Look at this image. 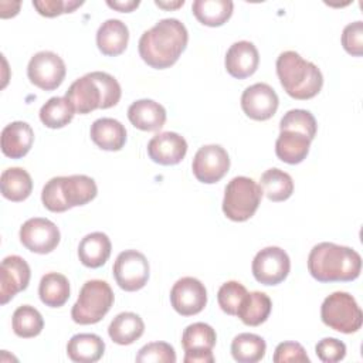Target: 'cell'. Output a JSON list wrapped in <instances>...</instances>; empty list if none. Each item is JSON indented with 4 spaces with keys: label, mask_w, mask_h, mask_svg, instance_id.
<instances>
[{
    "label": "cell",
    "mask_w": 363,
    "mask_h": 363,
    "mask_svg": "<svg viewBox=\"0 0 363 363\" xmlns=\"http://www.w3.org/2000/svg\"><path fill=\"white\" fill-rule=\"evenodd\" d=\"M189 41L186 26L177 18H162L139 38V55L152 68L172 67Z\"/></svg>",
    "instance_id": "1"
},
{
    "label": "cell",
    "mask_w": 363,
    "mask_h": 363,
    "mask_svg": "<svg viewBox=\"0 0 363 363\" xmlns=\"http://www.w3.org/2000/svg\"><path fill=\"white\" fill-rule=\"evenodd\" d=\"M308 271L319 282L354 281L362 271V257L350 247L323 241L311 250Z\"/></svg>",
    "instance_id": "2"
},
{
    "label": "cell",
    "mask_w": 363,
    "mask_h": 363,
    "mask_svg": "<svg viewBox=\"0 0 363 363\" xmlns=\"http://www.w3.org/2000/svg\"><path fill=\"white\" fill-rule=\"evenodd\" d=\"M122 95L116 78L104 71L88 72L75 79L65 92L77 113H89L95 109H108L115 106Z\"/></svg>",
    "instance_id": "3"
},
{
    "label": "cell",
    "mask_w": 363,
    "mask_h": 363,
    "mask_svg": "<svg viewBox=\"0 0 363 363\" xmlns=\"http://www.w3.org/2000/svg\"><path fill=\"white\" fill-rule=\"evenodd\" d=\"M277 75L284 91L294 99H311L323 85L320 69L303 60L296 51H284L277 58Z\"/></svg>",
    "instance_id": "4"
},
{
    "label": "cell",
    "mask_w": 363,
    "mask_h": 363,
    "mask_svg": "<svg viewBox=\"0 0 363 363\" xmlns=\"http://www.w3.org/2000/svg\"><path fill=\"white\" fill-rule=\"evenodd\" d=\"M98 187L92 177L85 174L57 176L50 179L41 191L44 207L52 213H64L84 206L96 197Z\"/></svg>",
    "instance_id": "5"
},
{
    "label": "cell",
    "mask_w": 363,
    "mask_h": 363,
    "mask_svg": "<svg viewBox=\"0 0 363 363\" xmlns=\"http://www.w3.org/2000/svg\"><path fill=\"white\" fill-rule=\"evenodd\" d=\"M113 301V291L106 281H86L79 291L77 302L72 305L71 318L79 325L98 323L109 312Z\"/></svg>",
    "instance_id": "6"
},
{
    "label": "cell",
    "mask_w": 363,
    "mask_h": 363,
    "mask_svg": "<svg viewBox=\"0 0 363 363\" xmlns=\"http://www.w3.org/2000/svg\"><path fill=\"white\" fill-rule=\"evenodd\" d=\"M262 194V189L257 182L245 176H237L224 189L223 213L231 221H247L255 214Z\"/></svg>",
    "instance_id": "7"
},
{
    "label": "cell",
    "mask_w": 363,
    "mask_h": 363,
    "mask_svg": "<svg viewBox=\"0 0 363 363\" xmlns=\"http://www.w3.org/2000/svg\"><path fill=\"white\" fill-rule=\"evenodd\" d=\"M322 322L340 333H354L362 328L363 313L356 299L347 292L328 295L320 306Z\"/></svg>",
    "instance_id": "8"
},
{
    "label": "cell",
    "mask_w": 363,
    "mask_h": 363,
    "mask_svg": "<svg viewBox=\"0 0 363 363\" xmlns=\"http://www.w3.org/2000/svg\"><path fill=\"white\" fill-rule=\"evenodd\" d=\"M112 271L121 289L135 292L147 284L150 267L147 258L142 252L136 250H125L116 257Z\"/></svg>",
    "instance_id": "9"
},
{
    "label": "cell",
    "mask_w": 363,
    "mask_h": 363,
    "mask_svg": "<svg viewBox=\"0 0 363 363\" xmlns=\"http://www.w3.org/2000/svg\"><path fill=\"white\" fill-rule=\"evenodd\" d=\"M67 74L64 60L52 51L35 52L27 65V75L31 84L43 91L57 89Z\"/></svg>",
    "instance_id": "10"
},
{
    "label": "cell",
    "mask_w": 363,
    "mask_h": 363,
    "mask_svg": "<svg viewBox=\"0 0 363 363\" xmlns=\"http://www.w3.org/2000/svg\"><path fill=\"white\" fill-rule=\"evenodd\" d=\"M252 275L262 285H278L289 274L291 259L288 254L275 245L258 251L252 259Z\"/></svg>",
    "instance_id": "11"
},
{
    "label": "cell",
    "mask_w": 363,
    "mask_h": 363,
    "mask_svg": "<svg viewBox=\"0 0 363 363\" xmlns=\"http://www.w3.org/2000/svg\"><path fill=\"white\" fill-rule=\"evenodd\" d=\"M216 330L204 323L196 322L189 325L182 335V346L184 349V363H213V347L216 345Z\"/></svg>",
    "instance_id": "12"
},
{
    "label": "cell",
    "mask_w": 363,
    "mask_h": 363,
    "mask_svg": "<svg viewBox=\"0 0 363 363\" xmlns=\"http://www.w3.org/2000/svg\"><path fill=\"white\" fill-rule=\"evenodd\" d=\"M230 169V156L220 145L201 146L191 163V170L196 179L206 184L220 182Z\"/></svg>",
    "instance_id": "13"
},
{
    "label": "cell",
    "mask_w": 363,
    "mask_h": 363,
    "mask_svg": "<svg viewBox=\"0 0 363 363\" xmlns=\"http://www.w3.org/2000/svg\"><path fill=\"white\" fill-rule=\"evenodd\" d=\"M58 227L48 218L33 217L20 227V241L31 252L48 254L60 244Z\"/></svg>",
    "instance_id": "14"
},
{
    "label": "cell",
    "mask_w": 363,
    "mask_h": 363,
    "mask_svg": "<svg viewBox=\"0 0 363 363\" xmlns=\"http://www.w3.org/2000/svg\"><path fill=\"white\" fill-rule=\"evenodd\" d=\"M170 303L182 316L197 315L207 305V289L197 278L183 277L170 289Z\"/></svg>",
    "instance_id": "15"
},
{
    "label": "cell",
    "mask_w": 363,
    "mask_h": 363,
    "mask_svg": "<svg viewBox=\"0 0 363 363\" xmlns=\"http://www.w3.org/2000/svg\"><path fill=\"white\" fill-rule=\"evenodd\" d=\"M279 99L272 86L265 82H257L247 86L241 95V108L244 113L254 121H267L278 109Z\"/></svg>",
    "instance_id": "16"
},
{
    "label": "cell",
    "mask_w": 363,
    "mask_h": 363,
    "mask_svg": "<svg viewBox=\"0 0 363 363\" xmlns=\"http://www.w3.org/2000/svg\"><path fill=\"white\" fill-rule=\"evenodd\" d=\"M31 277L27 261L18 255H9L0 265V303L6 305L28 286Z\"/></svg>",
    "instance_id": "17"
},
{
    "label": "cell",
    "mask_w": 363,
    "mask_h": 363,
    "mask_svg": "<svg viewBox=\"0 0 363 363\" xmlns=\"http://www.w3.org/2000/svg\"><path fill=\"white\" fill-rule=\"evenodd\" d=\"M187 153L186 139L176 132H162L155 135L147 143L149 157L159 164L173 166L180 163Z\"/></svg>",
    "instance_id": "18"
},
{
    "label": "cell",
    "mask_w": 363,
    "mask_h": 363,
    "mask_svg": "<svg viewBox=\"0 0 363 363\" xmlns=\"http://www.w3.org/2000/svg\"><path fill=\"white\" fill-rule=\"evenodd\" d=\"M225 69L227 72L237 78L244 79L251 77L259 64V54L257 47L251 41H237L227 50L225 54Z\"/></svg>",
    "instance_id": "19"
},
{
    "label": "cell",
    "mask_w": 363,
    "mask_h": 363,
    "mask_svg": "<svg viewBox=\"0 0 363 363\" xmlns=\"http://www.w3.org/2000/svg\"><path fill=\"white\" fill-rule=\"evenodd\" d=\"M34 142V132L27 122L16 121L1 130V152L10 159L24 157Z\"/></svg>",
    "instance_id": "20"
},
{
    "label": "cell",
    "mask_w": 363,
    "mask_h": 363,
    "mask_svg": "<svg viewBox=\"0 0 363 363\" xmlns=\"http://www.w3.org/2000/svg\"><path fill=\"white\" fill-rule=\"evenodd\" d=\"M128 119L140 130L156 132L166 122V109L153 99H138L128 108Z\"/></svg>",
    "instance_id": "21"
},
{
    "label": "cell",
    "mask_w": 363,
    "mask_h": 363,
    "mask_svg": "<svg viewBox=\"0 0 363 363\" xmlns=\"http://www.w3.org/2000/svg\"><path fill=\"white\" fill-rule=\"evenodd\" d=\"M129 41L126 24L118 18H108L96 31V45L104 55L116 57L122 54Z\"/></svg>",
    "instance_id": "22"
},
{
    "label": "cell",
    "mask_w": 363,
    "mask_h": 363,
    "mask_svg": "<svg viewBox=\"0 0 363 363\" xmlns=\"http://www.w3.org/2000/svg\"><path fill=\"white\" fill-rule=\"evenodd\" d=\"M89 135L98 147L109 152L121 150L126 142L125 126L113 118H99L94 121Z\"/></svg>",
    "instance_id": "23"
},
{
    "label": "cell",
    "mask_w": 363,
    "mask_h": 363,
    "mask_svg": "<svg viewBox=\"0 0 363 363\" xmlns=\"http://www.w3.org/2000/svg\"><path fill=\"white\" fill-rule=\"evenodd\" d=\"M112 251V244L109 237L102 231H95L86 234L78 245V258L82 265L88 268L102 267Z\"/></svg>",
    "instance_id": "24"
},
{
    "label": "cell",
    "mask_w": 363,
    "mask_h": 363,
    "mask_svg": "<svg viewBox=\"0 0 363 363\" xmlns=\"http://www.w3.org/2000/svg\"><path fill=\"white\" fill-rule=\"evenodd\" d=\"M105 352V342L95 333H77L67 343V354L77 363H95Z\"/></svg>",
    "instance_id": "25"
},
{
    "label": "cell",
    "mask_w": 363,
    "mask_h": 363,
    "mask_svg": "<svg viewBox=\"0 0 363 363\" xmlns=\"http://www.w3.org/2000/svg\"><path fill=\"white\" fill-rule=\"evenodd\" d=\"M311 139L294 130H281L275 142V153L278 159L288 164L303 162L309 153Z\"/></svg>",
    "instance_id": "26"
},
{
    "label": "cell",
    "mask_w": 363,
    "mask_h": 363,
    "mask_svg": "<svg viewBox=\"0 0 363 363\" xmlns=\"http://www.w3.org/2000/svg\"><path fill=\"white\" fill-rule=\"evenodd\" d=\"M145 332V323L138 313L121 312L118 313L108 328V335L116 345H132Z\"/></svg>",
    "instance_id": "27"
},
{
    "label": "cell",
    "mask_w": 363,
    "mask_h": 363,
    "mask_svg": "<svg viewBox=\"0 0 363 363\" xmlns=\"http://www.w3.org/2000/svg\"><path fill=\"white\" fill-rule=\"evenodd\" d=\"M0 187L4 199L10 201H23L33 191V180L23 167H9L0 176Z\"/></svg>",
    "instance_id": "28"
},
{
    "label": "cell",
    "mask_w": 363,
    "mask_h": 363,
    "mask_svg": "<svg viewBox=\"0 0 363 363\" xmlns=\"http://www.w3.org/2000/svg\"><path fill=\"white\" fill-rule=\"evenodd\" d=\"M272 309L271 298L265 292H248L238 308L237 316L247 326H258L264 323Z\"/></svg>",
    "instance_id": "29"
},
{
    "label": "cell",
    "mask_w": 363,
    "mask_h": 363,
    "mask_svg": "<svg viewBox=\"0 0 363 363\" xmlns=\"http://www.w3.org/2000/svg\"><path fill=\"white\" fill-rule=\"evenodd\" d=\"M191 10L201 24L220 27L231 17L234 3L231 0H194Z\"/></svg>",
    "instance_id": "30"
},
{
    "label": "cell",
    "mask_w": 363,
    "mask_h": 363,
    "mask_svg": "<svg viewBox=\"0 0 363 363\" xmlns=\"http://www.w3.org/2000/svg\"><path fill=\"white\" fill-rule=\"evenodd\" d=\"M38 295L41 302L50 308L62 306L69 298L68 278L58 272L45 274L38 285Z\"/></svg>",
    "instance_id": "31"
},
{
    "label": "cell",
    "mask_w": 363,
    "mask_h": 363,
    "mask_svg": "<svg viewBox=\"0 0 363 363\" xmlns=\"http://www.w3.org/2000/svg\"><path fill=\"white\" fill-rule=\"evenodd\" d=\"M259 182H261L262 193L271 201H275V203L285 201L294 193L292 177L286 172H284L278 167H271V169L265 170L261 174Z\"/></svg>",
    "instance_id": "32"
},
{
    "label": "cell",
    "mask_w": 363,
    "mask_h": 363,
    "mask_svg": "<svg viewBox=\"0 0 363 363\" xmlns=\"http://www.w3.org/2000/svg\"><path fill=\"white\" fill-rule=\"evenodd\" d=\"M267 343L255 333H240L231 342V354L238 363H257L265 356Z\"/></svg>",
    "instance_id": "33"
},
{
    "label": "cell",
    "mask_w": 363,
    "mask_h": 363,
    "mask_svg": "<svg viewBox=\"0 0 363 363\" xmlns=\"http://www.w3.org/2000/svg\"><path fill=\"white\" fill-rule=\"evenodd\" d=\"M75 115V109L65 96L50 98L40 109V121L51 129H60L68 125Z\"/></svg>",
    "instance_id": "34"
},
{
    "label": "cell",
    "mask_w": 363,
    "mask_h": 363,
    "mask_svg": "<svg viewBox=\"0 0 363 363\" xmlns=\"http://www.w3.org/2000/svg\"><path fill=\"white\" fill-rule=\"evenodd\" d=\"M11 326H13V332L18 337L30 339L41 333L44 328V319L34 306L21 305L13 313Z\"/></svg>",
    "instance_id": "35"
},
{
    "label": "cell",
    "mask_w": 363,
    "mask_h": 363,
    "mask_svg": "<svg viewBox=\"0 0 363 363\" xmlns=\"http://www.w3.org/2000/svg\"><path fill=\"white\" fill-rule=\"evenodd\" d=\"M279 130H294L305 135L312 140L316 135L318 125L315 116L309 111L291 109L282 116L279 122Z\"/></svg>",
    "instance_id": "36"
},
{
    "label": "cell",
    "mask_w": 363,
    "mask_h": 363,
    "mask_svg": "<svg viewBox=\"0 0 363 363\" xmlns=\"http://www.w3.org/2000/svg\"><path fill=\"white\" fill-rule=\"evenodd\" d=\"M248 292H247L245 286L242 284H240L238 281H227L220 286V289L217 292L218 306L227 315L237 316L238 308L241 306Z\"/></svg>",
    "instance_id": "37"
},
{
    "label": "cell",
    "mask_w": 363,
    "mask_h": 363,
    "mask_svg": "<svg viewBox=\"0 0 363 363\" xmlns=\"http://www.w3.org/2000/svg\"><path fill=\"white\" fill-rule=\"evenodd\" d=\"M138 363H174L176 362V352L172 345L166 342H152L140 347L139 353L136 354Z\"/></svg>",
    "instance_id": "38"
},
{
    "label": "cell",
    "mask_w": 363,
    "mask_h": 363,
    "mask_svg": "<svg viewBox=\"0 0 363 363\" xmlns=\"http://www.w3.org/2000/svg\"><path fill=\"white\" fill-rule=\"evenodd\" d=\"M315 353L325 363H336L345 359L346 345L336 337H323L316 343Z\"/></svg>",
    "instance_id": "39"
},
{
    "label": "cell",
    "mask_w": 363,
    "mask_h": 363,
    "mask_svg": "<svg viewBox=\"0 0 363 363\" xmlns=\"http://www.w3.org/2000/svg\"><path fill=\"white\" fill-rule=\"evenodd\" d=\"M342 45L350 55L360 57L363 54V23L360 20L349 23L343 28Z\"/></svg>",
    "instance_id": "40"
},
{
    "label": "cell",
    "mask_w": 363,
    "mask_h": 363,
    "mask_svg": "<svg viewBox=\"0 0 363 363\" xmlns=\"http://www.w3.org/2000/svg\"><path fill=\"white\" fill-rule=\"evenodd\" d=\"M82 4V0H33V6L44 17H55L64 13H72Z\"/></svg>",
    "instance_id": "41"
},
{
    "label": "cell",
    "mask_w": 363,
    "mask_h": 363,
    "mask_svg": "<svg viewBox=\"0 0 363 363\" xmlns=\"http://www.w3.org/2000/svg\"><path fill=\"white\" fill-rule=\"evenodd\" d=\"M274 362L275 363H285V362H302L309 363V356L306 354L303 346L298 342H282L275 347L274 352Z\"/></svg>",
    "instance_id": "42"
},
{
    "label": "cell",
    "mask_w": 363,
    "mask_h": 363,
    "mask_svg": "<svg viewBox=\"0 0 363 363\" xmlns=\"http://www.w3.org/2000/svg\"><path fill=\"white\" fill-rule=\"evenodd\" d=\"M106 4L111 9H115V10L123 11V13H129L133 9H136L140 4V1L139 0H126V1H112V0H108Z\"/></svg>",
    "instance_id": "43"
},
{
    "label": "cell",
    "mask_w": 363,
    "mask_h": 363,
    "mask_svg": "<svg viewBox=\"0 0 363 363\" xmlns=\"http://www.w3.org/2000/svg\"><path fill=\"white\" fill-rule=\"evenodd\" d=\"M155 3H156V6L163 7V9H177V7H180V6L184 4V0H179V1H174V3H172V1L167 3V1H159V0H156Z\"/></svg>",
    "instance_id": "44"
}]
</instances>
